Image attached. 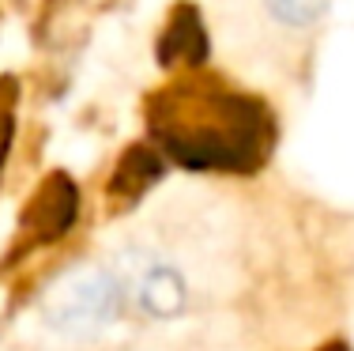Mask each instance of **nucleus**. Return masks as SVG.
<instances>
[{"label":"nucleus","mask_w":354,"mask_h":351,"mask_svg":"<svg viewBox=\"0 0 354 351\" xmlns=\"http://www.w3.org/2000/svg\"><path fill=\"white\" fill-rule=\"evenodd\" d=\"M151 129L189 170H252L268 147L264 110L241 95L207 87H181L155 102Z\"/></svg>","instance_id":"nucleus-1"},{"label":"nucleus","mask_w":354,"mask_h":351,"mask_svg":"<svg viewBox=\"0 0 354 351\" xmlns=\"http://www.w3.org/2000/svg\"><path fill=\"white\" fill-rule=\"evenodd\" d=\"M204 49H207V38L200 30V19L192 12H181L174 19V27L166 30V57H181L189 64H200Z\"/></svg>","instance_id":"nucleus-6"},{"label":"nucleus","mask_w":354,"mask_h":351,"mask_svg":"<svg viewBox=\"0 0 354 351\" xmlns=\"http://www.w3.org/2000/svg\"><path fill=\"white\" fill-rule=\"evenodd\" d=\"M124 280L109 269H75L53 283L46 298V317L64 336H91L109 325L124 306Z\"/></svg>","instance_id":"nucleus-2"},{"label":"nucleus","mask_w":354,"mask_h":351,"mask_svg":"<svg viewBox=\"0 0 354 351\" xmlns=\"http://www.w3.org/2000/svg\"><path fill=\"white\" fill-rule=\"evenodd\" d=\"M264 4L286 27H309V23H317L324 15L328 0H264Z\"/></svg>","instance_id":"nucleus-7"},{"label":"nucleus","mask_w":354,"mask_h":351,"mask_svg":"<svg viewBox=\"0 0 354 351\" xmlns=\"http://www.w3.org/2000/svg\"><path fill=\"white\" fill-rule=\"evenodd\" d=\"M324 351H347V348H343V344H332V348H324Z\"/></svg>","instance_id":"nucleus-8"},{"label":"nucleus","mask_w":354,"mask_h":351,"mask_svg":"<svg viewBox=\"0 0 354 351\" xmlns=\"http://www.w3.org/2000/svg\"><path fill=\"white\" fill-rule=\"evenodd\" d=\"M72 219H75V189L68 186V178H49L38 189V197L27 208V215H23V227L35 234V238L49 242V238L68 231Z\"/></svg>","instance_id":"nucleus-4"},{"label":"nucleus","mask_w":354,"mask_h":351,"mask_svg":"<svg viewBox=\"0 0 354 351\" xmlns=\"http://www.w3.org/2000/svg\"><path fill=\"white\" fill-rule=\"evenodd\" d=\"M132 295H136L143 314L158 317V321H170V317H177L185 310V295H189V291H185V280L174 264L151 261V264H143V272L136 276Z\"/></svg>","instance_id":"nucleus-3"},{"label":"nucleus","mask_w":354,"mask_h":351,"mask_svg":"<svg viewBox=\"0 0 354 351\" xmlns=\"http://www.w3.org/2000/svg\"><path fill=\"white\" fill-rule=\"evenodd\" d=\"M162 174V166H158V155L147 152V147H132L129 155L121 159V166H117L113 174V193L124 197V200H136L143 189L151 186V181Z\"/></svg>","instance_id":"nucleus-5"}]
</instances>
